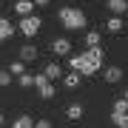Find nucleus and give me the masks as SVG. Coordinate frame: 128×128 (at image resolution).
Segmentation results:
<instances>
[{
	"mask_svg": "<svg viewBox=\"0 0 128 128\" xmlns=\"http://www.w3.org/2000/svg\"><path fill=\"white\" fill-rule=\"evenodd\" d=\"M71 71H77L80 77H91V74H97L102 68V46H94L88 51H82V54L71 57Z\"/></svg>",
	"mask_w": 128,
	"mask_h": 128,
	"instance_id": "nucleus-1",
	"label": "nucleus"
},
{
	"mask_svg": "<svg viewBox=\"0 0 128 128\" xmlns=\"http://www.w3.org/2000/svg\"><path fill=\"white\" fill-rule=\"evenodd\" d=\"M60 20H63V26L71 28V32H77V28L86 26V14L80 9H74V6H63V9H60Z\"/></svg>",
	"mask_w": 128,
	"mask_h": 128,
	"instance_id": "nucleus-2",
	"label": "nucleus"
},
{
	"mask_svg": "<svg viewBox=\"0 0 128 128\" xmlns=\"http://www.w3.org/2000/svg\"><path fill=\"white\" fill-rule=\"evenodd\" d=\"M40 23H43V20L37 17V14H26V17L17 23V28H20V32H23L26 37H34L37 32H40Z\"/></svg>",
	"mask_w": 128,
	"mask_h": 128,
	"instance_id": "nucleus-3",
	"label": "nucleus"
},
{
	"mask_svg": "<svg viewBox=\"0 0 128 128\" xmlns=\"http://www.w3.org/2000/svg\"><path fill=\"white\" fill-rule=\"evenodd\" d=\"M34 86H37V91H40V97L43 100H51V97H54L57 91H54V86H51V80L46 77V74H34Z\"/></svg>",
	"mask_w": 128,
	"mask_h": 128,
	"instance_id": "nucleus-4",
	"label": "nucleus"
},
{
	"mask_svg": "<svg viewBox=\"0 0 128 128\" xmlns=\"http://www.w3.org/2000/svg\"><path fill=\"white\" fill-rule=\"evenodd\" d=\"M12 34H14V23L6 20V17H0V43H6Z\"/></svg>",
	"mask_w": 128,
	"mask_h": 128,
	"instance_id": "nucleus-5",
	"label": "nucleus"
},
{
	"mask_svg": "<svg viewBox=\"0 0 128 128\" xmlns=\"http://www.w3.org/2000/svg\"><path fill=\"white\" fill-rule=\"evenodd\" d=\"M51 51L63 57V54H68V51H71V43L66 40V37H60V40H54V43H51Z\"/></svg>",
	"mask_w": 128,
	"mask_h": 128,
	"instance_id": "nucleus-6",
	"label": "nucleus"
},
{
	"mask_svg": "<svg viewBox=\"0 0 128 128\" xmlns=\"http://www.w3.org/2000/svg\"><path fill=\"white\" fill-rule=\"evenodd\" d=\"M14 12H17L20 17H26V14H34V3H32V0H17V3H14Z\"/></svg>",
	"mask_w": 128,
	"mask_h": 128,
	"instance_id": "nucleus-7",
	"label": "nucleus"
},
{
	"mask_svg": "<svg viewBox=\"0 0 128 128\" xmlns=\"http://www.w3.org/2000/svg\"><path fill=\"white\" fill-rule=\"evenodd\" d=\"M122 26H125V20L120 17V14H114V17H108V23H105V32L117 34V32H122Z\"/></svg>",
	"mask_w": 128,
	"mask_h": 128,
	"instance_id": "nucleus-8",
	"label": "nucleus"
},
{
	"mask_svg": "<svg viewBox=\"0 0 128 128\" xmlns=\"http://www.w3.org/2000/svg\"><path fill=\"white\" fill-rule=\"evenodd\" d=\"M20 60H23V63H32V60H37V48L32 46V43L20 46Z\"/></svg>",
	"mask_w": 128,
	"mask_h": 128,
	"instance_id": "nucleus-9",
	"label": "nucleus"
},
{
	"mask_svg": "<svg viewBox=\"0 0 128 128\" xmlns=\"http://www.w3.org/2000/svg\"><path fill=\"white\" fill-rule=\"evenodd\" d=\"M43 74H46V77L54 82V80H60V77H63V68H60V63H48L46 68H43Z\"/></svg>",
	"mask_w": 128,
	"mask_h": 128,
	"instance_id": "nucleus-10",
	"label": "nucleus"
},
{
	"mask_svg": "<svg viewBox=\"0 0 128 128\" xmlns=\"http://www.w3.org/2000/svg\"><path fill=\"white\" fill-rule=\"evenodd\" d=\"M105 3H108V12L120 14V17H122V14L128 12V3H125V0H105Z\"/></svg>",
	"mask_w": 128,
	"mask_h": 128,
	"instance_id": "nucleus-11",
	"label": "nucleus"
},
{
	"mask_svg": "<svg viewBox=\"0 0 128 128\" xmlns=\"http://www.w3.org/2000/svg\"><path fill=\"white\" fill-rule=\"evenodd\" d=\"M82 114H86V108H82V102H71L68 108H66V117H68V120H80Z\"/></svg>",
	"mask_w": 128,
	"mask_h": 128,
	"instance_id": "nucleus-12",
	"label": "nucleus"
},
{
	"mask_svg": "<svg viewBox=\"0 0 128 128\" xmlns=\"http://www.w3.org/2000/svg\"><path fill=\"white\" fill-rule=\"evenodd\" d=\"M105 82H122V68H117V66L105 68Z\"/></svg>",
	"mask_w": 128,
	"mask_h": 128,
	"instance_id": "nucleus-13",
	"label": "nucleus"
},
{
	"mask_svg": "<svg viewBox=\"0 0 128 128\" xmlns=\"http://www.w3.org/2000/svg\"><path fill=\"white\" fill-rule=\"evenodd\" d=\"M63 86H66V88H77V86H80V74H77V71H68V74L63 77Z\"/></svg>",
	"mask_w": 128,
	"mask_h": 128,
	"instance_id": "nucleus-14",
	"label": "nucleus"
},
{
	"mask_svg": "<svg viewBox=\"0 0 128 128\" xmlns=\"http://www.w3.org/2000/svg\"><path fill=\"white\" fill-rule=\"evenodd\" d=\"M12 128H34V120L28 117V114H23V117H17L12 122Z\"/></svg>",
	"mask_w": 128,
	"mask_h": 128,
	"instance_id": "nucleus-15",
	"label": "nucleus"
},
{
	"mask_svg": "<svg viewBox=\"0 0 128 128\" xmlns=\"http://www.w3.org/2000/svg\"><path fill=\"white\" fill-rule=\"evenodd\" d=\"M23 71H26V63H23V60H17V63L9 66V74H12V77H20Z\"/></svg>",
	"mask_w": 128,
	"mask_h": 128,
	"instance_id": "nucleus-16",
	"label": "nucleus"
},
{
	"mask_svg": "<svg viewBox=\"0 0 128 128\" xmlns=\"http://www.w3.org/2000/svg\"><path fill=\"white\" fill-rule=\"evenodd\" d=\"M12 86V74H9V68H0V88H9Z\"/></svg>",
	"mask_w": 128,
	"mask_h": 128,
	"instance_id": "nucleus-17",
	"label": "nucleus"
},
{
	"mask_svg": "<svg viewBox=\"0 0 128 128\" xmlns=\"http://www.w3.org/2000/svg\"><path fill=\"white\" fill-rule=\"evenodd\" d=\"M111 120H114L117 128H128V117L125 114H111Z\"/></svg>",
	"mask_w": 128,
	"mask_h": 128,
	"instance_id": "nucleus-18",
	"label": "nucleus"
},
{
	"mask_svg": "<svg viewBox=\"0 0 128 128\" xmlns=\"http://www.w3.org/2000/svg\"><path fill=\"white\" fill-rule=\"evenodd\" d=\"M86 43H88V48L100 46V34H97V32H88V34H86Z\"/></svg>",
	"mask_w": 128,
	"mask_h": 128,
	"instance_id": "nucleus-19",
	"label": "nucleus"
},
{
	"mask_svg": "<svg viewBox=\"0 0 128 128\" xmlns=\"http://www.w3.org/2000/svg\"><path fill=\"white\" fill-rule=\"evenodd\" d=\"M17 80H20V86H23V88H32V86H34V77H32V74H26V71L20 74Z\"/></svg>",
	"mask_w": 128,
	"mask_h": 128,
	"instance_id": "nucleus-20",
	"label": "nucleus"
},
{
	"mask_svg": "<svg viewBox=\"0 0 128 128\" xmlns=\"http://www.w3.org/2000/svg\"><path fill=\"white\" fill-rule=\"evenodd\" d=\"M114 114H125V97H117V102H114Z\"/></svg>",
	"mask_w": 128,
	"mask_h": 128,
	"instance_id": "nucleus-21",
	"label": "nucleus"
},
{
	"mask_svg": "<svg viewBox=\"0 0 128 128\" xmlns=\"http://www.w3.org/2000/svg\"><path fill=\"white\" fill-rule=\"evenodd\" d=\"M34 128H51V122H48V120H37Z\"/></svg>",
	"mask_w": 128,
	"mask_h": 128,
	"instance_id": "nucleus-22",
	"label": "nucleus"
},
{
	"mask_svg": "<svg viewBox=\"0 0 128 128\" xmlns=\"http://www.w3.org/2000/svg\"><path fill=\"white\" fill-rule=\"evenodd\" d=\"M32 3H34V6H48L51 0H32Z\"/></svg>",
	"mask_w": 128,
	"mask_h": 128,
	"instance_id": "nucleus-23",
	"label": "nucleus"
},
{
	"mask_svg": "<svg viewBox=\"0 0 128 128\" xmlns=\"http://www.w3.org/2000/svg\"><path fill=\"white\" fill-rule=\"evenodd\" d=\"M0 125H3V114H0Z\"/></svg>",
	"mask_w": 128,
	"mask_h": 128,
	"instance_id": "nucleus-24",
	"label": "nucleus"
}]
</instances>
